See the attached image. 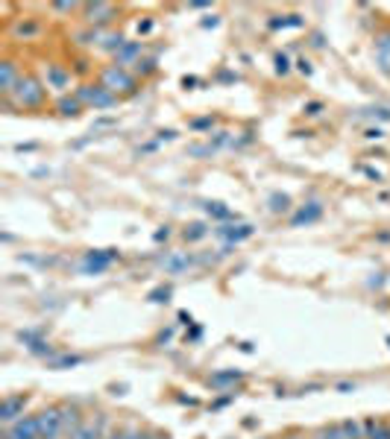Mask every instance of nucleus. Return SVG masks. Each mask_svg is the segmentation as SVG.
<instances>
[{
  "mask_svg": "<svg viewBox=\"0 0 390 439\" xmlns=\"http://www.w3.org/2000/svg\"><path fill=\"white\" fill-rule=\"evenodd\" d=\"M12 97H15V103L21 109H38L45 103V85H41L36 77H21Z\"/></svg>",
  "mask_w": 390,
  "mask_h": 439,
  "instance_id": "1",
  "label": "nucleus"
},
{
  "mask_svg": "<svg viewBox=\"0 0 390 439\" xmlns=\"http://www.w3.org/2000/svg\"><path fill=\"white\" fill-rule=\"evenodd\" d=\"M74 97L82 106H91V109H111L118 103V94H111L106 85H79Z\"/></svg>",
  "mask_w": 390,
  "mask_h": 439,
  "instance_id": "2",
  "label": "nucleus"
},
{
  "mask_svg": "<svg viewBox=\"0 0 390 439\" xmlns=\"http://www.w3.org/2000/svg\"><path fill=\"white\" fill-rule=\"evenodd\" d=\"M120 258L118 255V249H91V252H86L82 255V261H79V270L86 273V276H100V273H106L111 264H115Z\"/></svg>",
  "mask_w": 390,
  "mask_h": 439,
  "instance_id": "3",
  "label": "nucleus"
},
{
  "mask_svg": "<svg viewBox=\"0 0 390 439\" xmlns=\"http://www.w3.org/2000/svg\"><path fill=\"white\" fill-rule=\"evenodd\" d=\"M111 94H132L135 91V77L130 74L127 67H118V65H109L103 70V82Z\"/></svg>",
  "mask_w": 390,
  "mask_h": 439,
  "instance_id": "4",
  "label": "nucleus"
},
{
  "mask_svg": "<svg viewBox=\"0 0 390 439\" xmlns=\"http://www.w3.org/2000/svg\"><path fill=\"white\" fill-rule=\"evenodd\" d=\"M36 419H38V436H41V439H62V436H65V424H62L59 407L41 410Z\"/></svg>",
  "mask_w": 390,
  "mask_h": 439,
  "instance_id": "5",
  "label": "nucleus"
},
{
  "mask_svg": "<svg viewBox=\"0 0 390 439\" xmlns=\"http://www.w3.org/2000/svg\"><path fill=\"white\" fill-rule=\"evenodd\" d=\"M214 234L220 237V240H226V246H238V244H244V240H249L256 234V229L249 223H220L217 229H214Z\"/></svg>",
  "mask_w": 390,
  "mask_h": 439,
  "instance_id": "6",
  "label": "nucleus"
},
{
  "mask_svg": "<svg viewBox=\"0 0 390 439\" xmlns=\"http://www.w3.org/2000/svg\"><path fill=\"white\" fill-rule=\"evenodd\" d=\"M26 395L24 392H12L3 399V404H0V422L3 424H15L18 419H24V410H26Z\"/></svg>",
  "mask_w": 390,
  "mask_h": 439,
  "instance_id": "7",
  "label": "nucleus"
},
{
  "mask_svg": "<svg viewBox=\"0 0 390 439\" xmlns=\"http://www.w3.org/2000/svg\"><path fill=\"white\" fill-rule=\"evenodd\" d=\"M82 15H86V21L94 26V30H100L103 24H109L118 15V9L111 3H82Z\"/></svg>",
  "mask_w": 390,
  "mask_h": 439,
  "instance_id": "8",
  "label": "nucleus"
},
{
  "mask_svg": "<svg viewBox=\"0 0 390 439\" xmlns=\"http://www.w3.org/2000/svg\"><path fill=\"white\" fill-rule=\"evenodd\" d=\"M6 439H41L38 436V419L36 416H24L15 424H6Z\"/></svg>",
  "mask_w": 390,
  "mask_h": 439,
  "instance_id": "9",
  "label": "nucleus"
},
{
  "mask_svg": "<svg viewBox=\"0 0 390 439\" xmlns=\"http://www.w3.org/2000/svg\"><path fill=\"white\" fill-rule=\"evenodd\" d=\"M141 53H144V41H127V45L115 53V65L118 67H135L141 62Z\"/></svg>",
  "mask_w": 390,
  "mask_h": 439,
  "instance_id": "10",
  "label": "nucleus"
},
{
  "mask_svg": "<svg viewBox=\"0 0 390 439\" xmlns=\"http://www.w3.org/2000/svg\"><path fill=\"white\" fill-rule=\"evenodd\" d=\"M194 264V258L188 252H171V255H164V258H159V266L167 273V276H179V273H185L188 266Z\"/></svg>",
  "mask_w": 390,
  "mask_h": 439,
  "instance_id": "11",
  "label": "nucleus"
},
{
  "mask_svg": "<svg viewBox=\"0 0 390 439\" xmlns=\"http://www.w3.org/2000/svg\"><path fill=\"white\" fill-rule=\"evenodd\" d=\"M18 67L15 62H0V94L3 97H12V91H15V85H18Z\"/></svg>",
  "mask_w": 390,
  "mask_h": 439,
  "instance_id": "12",
  "label": "nucleus"
},
{
  "mask_svg": "<svg viewBox=\"0 0 390 439\" xmlns=\"http://www.w3.org/2000/svg\"><path fill=\"white\" fill-rule=\"evenodd\" d=\"M320 217H323V205H320V202H309V205H302L294 217H290V225H294V229H299V225L317 223Z\"/></svg>",
  "mask_w": 390,
  "mask_h": 439,
  "instance_id": "13",
  "label": "nucleus"
},
{
  "mask_svg": "<svg viewBox=\"0 0 390 439\" xmlns=\"http://www.w3.org/2000/svg\"><path fill=\"white\" fill-rule=\"evenodd\" d=\"M21 337V343H26V349H30L33 351V355H38V358H53V349H50V343H47V340H41L36 331H21L18 334Z\"/></svg>",
  "mask_w": 390,
  "mask_h": 439,
  "instance_id": "14",
  "label": "nucleus"
},
{
  "mask_svg": "<svg viewBox=\"0 0 390 439\" xmlns=\"http://www.w3.org/2000/svg\"><path fill=\"white\" fill-rule=\"evenodd\" d=\"M71 85V70H65L62 65H47V88L62 91Z\"/></svg>",
  "mask_w": 390,
  "mask_h": 439,
  "instance_id": "15",
  "label": "nucleus"
},
{
  "mask_svg": "<svg viewBox=\"0 0 390 439\" xmlns=\"http://www.w3.org/2000/svg\"><path fill=\"white\" fill-rule=\"evenodd\" d=\"M241 378H244V372H238V369H223V372H214L212 378H208V387H214V390H229V387L238 384Z\"/></svg>",
  "mask_w": 390,
  "mask_h": 439,
  "instance_id": "16",
  "label": "nucleus"
},
{
  "mask_svg": "<svg viewBox=\"0 0 390 439\" xmlns=\"http://www.w3.org/2000/svg\"><path fill=\"white\" fill-rule=\"evenodd\" d=\"M59 413H62V424H65V436H71L79 424H82V416H79V407L77 404H59Z\"/></svg>",
  "mask_w": 390,
  "mask_h": 439,
  "instance_id": "17",
  "label": "nucleus"
},
{
  "mask_svg": "<svg viewBox=\"0 0 390 439\" xmlns=\"http://www.w3.org/2000/svg\"><path fill=\"white\" fill-rule=\"evenodd\" d=\"M375 56H379V65L384 74H390V30L375 35Z\"/></svg>",
  "mask_w": 390,
  "mask_h": 439,
  "instance_id": "18",
  "label": "nucleus"
},
{
  "mask_svg": "<svg viewBox=\"0 0 390 439\" xmlns=\"http://www.w3.org/2000/svg\"><path fill=\"white\" fill-rule=\"evenodd\" d=\"M364 436L367 439H390V424L379 419H367L364 422Z\"/></svg>",
  "mask_w": 390,
  "mask_h": 439,
  "instance_id": "19",
  "label": "nucleus"
},
{
  "mask_svg": "<svg viewBox=\"0 0 390 439\" xmlns=\"http://www.w3.org/2000/svg\"><path fill=\"white\" fill-rule=\"evenodd\" d=\"M100 431H103V419L97 422V424H91V422H82L79 428L68 436V439H100Z\"/></svg>",
  "mask_w": 390,
  "mask_h": 439,
  "instance_id": "20",
  "label": "nucleus"
},
{
  "mask_svg": "<svg viewBox=\"0 0 390 439\" xmlns=\"http://www.w3.org/2000/svg\"><path fill=\"white\" fill-rule=\"evenodd\" d=\"M203 208H205V214H208V217H214V220H223V223L238 220V217H235V211H232V208H226L223 202H205Z\"/></svg>",
  "mask_w": 390,
  "mask_h": 439,
  "instance_id": "21",
  "label": "nucleus"
},
{
  "mask_svg": "<svg viewBox=\"0 0 390 439\" xmlns=\"http://www.w3.org/2000/svg\"><path fill=\"white\" fill-rule=\"evenodd\" d=\"M56 109H59V115H65V118H77L82 111V103L77 100V97H59Z\"/></svg>",
  "mask_w": 390,
  "mask_h": 439,
  "instance_id": "22",
  "label": "nucleus"
},
{
  "mask_svg": "<svg viewBox=\"0 0 390 439\" xmlns=\"http://www.w3.org/2000/svg\"><path fill=\"white\" fill-rule=\"evenodd\" d=\"M79 363H82L79 355H53V358L47 360L50 369H71V366H79Z\"/></svg>",
  "mask_w": 390,
  "mask_h": 439,
  "instance_id": "23",
  "label": "nucleus"
},
{
  "mask_svg": "<svg viewBox=\"0 0 390 439\" xmlns=\"http://www.w3.org/2000/svg\"><path fill=\"white\" fill-rule=\"evenodd\" d=\"M341 431H343V439H367V436H364V428H361L355 419H343V422H341Z\"/></svg>",
  "mask_w": 390,
  "mask_h": 439,
  "instance_id": "24",
  "label": "nucleus"
},
{
  "mask_svg": "<svg viewBox=\"0 0 390 439\" xmlns=\"http://www.w3.org/2000/svg\"><path fill=\"white\" fill-rule=\"evenodd\" d=\"M41 33V26L36 24V21H21V24H15V35L18 38H36Z\"/></svg>",
  "mask_w": 390,
  "mask_h": 439,
  "instance_id": "25",
  "label": "nucleus"
},
{
  "mask_svg": "<svg viewBox=\"0 0 390 439\" xmlns=\"http://www.w3.org/2000/svg\"><path fill=\"white\" fill-rule=\"evenodd\" d=\"M205 234H208V225H205V223H191L188 229L182 232V237L191 240V244H194V240H203Z\"/></svg>",
  "mask_w": 390,
  "mask_h": 439,
  "instance_id": "26",
  "label": "nucleus"
},
{
  "mask_svg": "<svg viewBox=\"0 0 390 439\" xmlns=\"http://www.w3.org/2000/svg\"><path fill=\"white\" fill-rule=\"evenodd\" d=\"M314 439H343V431H341V422L338 424H326L314 433Z\"/></svg>",
  "mask_w": 390,
  "mask_h": 439,
  "instance_id": "27",
  "label": "nucleus"
},
{
  "mask_svg": "<svg viewBox=\"0 0 390 439\" xmlns=\"http://www.w3.org/2000/svg\"><path fill=\"white\" fill-rule=\"evenodd\" d=\"M285 26H302L299 15H288V18H270V30H285Z\"/></svg>",
  "mask_w": 390,
  "mask_h": 439,
  "instance_id": "28",
  "label": "nucleus"
},
{
  "mask_svg": "<svg viewBox=\"0 0 390 439\" xmlns=\"http://www.w3.org/2000/svg\"><path fill=\"white\" fill-rule=\"evenodd\" d=\"M288 208H290V200L285 193H273L270 196V211H273V214H282V211H288Z\"/></svg>",
  "mask_w": 390,
  "mask_h": 439,
  "instance_id": "29",
  "label": "nucleus"
},
{
  "mask_svg": "<svg viewBox=\"0 0 390 439\" xmlns=\"http://www.w3.org/2000/svg\"><path fill=\"white\" fill-rule=\"evenodd\" d=\"M156 67H159V65H156V59H141V62H138L132 70H135L138 77H150V74H156Z\"/></svg>",
  "mask_w": 390,
  "mask_h": 439,
  "instance_id": "30",
  "label": "nucleus"
},
{
  "mask_svg": "<svg viewBox=\"0 0 390 439\" xmlns=\"http://www.w3.org/2000/svg\"><path fill=\"white\" fill-rule=\"evenodd\" d=\"M167 299H171V287H159V290H153L150 293V302H167Z\"/></svg>",
  "mask_w": 390,
  "mask_h": 439,
  "instance_id": "31",
  "label": "nucleus"
},
{
  "mask_svg": "<svg viewBox=\"0 0 390 439\" xmlns=\"http://www.w3.org/2000/svg\"><path fill=\"white\" fill-rule=\"evenodd\" d=\"M288 70H290L288 56H285V53H279V56H276V74H288Z\"/></svg>",
  "mask_w": 390,
  "mask_h": 439,
  "instance_id": "32",
  "label": "nucleus"
},
{
  "mask_svg": "<svg viewBox=\"0 0 390 439\" xmlns=\"http://www.w3.org/2000/svg\"><path fill=\"white\" fill-rule=\"evenodd\" d=\"M297 70H299V74H305V77H311V62L302 56V59H297Z\"/></svg>",
  "mask_w": 390,
  "mask_h": 439,
  "instance_id": "33",
  "label": "nucleus"
},
{
  "mask_svg": "<svg viewBox=\"0 0 390 439\" xmlns=\"http://www.w3.org/2000/svg\"><path fill=\"white\" fill-rule=\"evenodd\" d=\"M127 439H156L150 431H127Z\"/></svg>",
  "mask_w": 390,
  "mask_h": 439,
  "instance_id": "34",
  "label": "nucleus"
},
{
  "mask_svg": "<svg viewBox=\"0 0 390 439\" xmlns=\"http://www.w3.org/2000/svg\"><path fill=\"white\" fill-rule=\"evenodd\" d=\"M320 111H323V103H309V106H305V115H309V118H317Z\"/></svg>",
  "mask_w": 390,
  "mask_h": 439,
  "instance_id": "35",
  "label": "nucleus"
},
{
  "mask_svg": "<svg viewBox=\"0 0 390 439\" xmlns=\"http://www.w3.org/2000/svg\"><path fill=\"white\" fill-rule=\"evenodd\" d=\"M208 126H214V118H203V120H194V129H208Z\"/></svg>",
  "mask_w": 390,
  "mask_h": 439,
  "instance_id": "36",
  "label": "nucleus"
},
{
  "mask_svg": "<svg viewBox=\"0 0 390 439\" xmlns=\"http://www.w3.org/2000/svg\"><path fill=\"white\" fill-rule=\"evenodd\" d=\"M53 9H56V12H74L77 3H53Z\"/></svg>",
  "mask_w": 390,
  "mask_h": 439,
  "instance_id": "37",
  "label": "nucleus"
},
{
  "mask_svg": "<svg viewBox=\"0 0 390 439\" xmlns=\"http://www.w3.org/2000/svg\"><path fill=\"white\" fill-rule=\"evenodd\" d=\"M367 138H370V141H379V138H384V132L379 129V126H375V129H367Z\"/></svg>",
  "mask_w": 390,
  "mask_h": 439,
  "instance_id": "38",
  "label": "nucleus"
},
{
  "mask_svg": "<svg viewBox=\"0 0 390 439\" xmlns=\"http://www.w3.org/2000/svg\"><path fill=\"white\" fill-rule=\"evenodd\" d=\"M361 170H364V173H367L370 179H375V182H379V179H382V173H379V170H373V167H361Z\"/></svg>",
  "mask_w": 390,
  "mask_h": 439,
  "instance_id": "39",
  "label": "nucleus"
},
{
  "mask_svg": "<svg viewBox=\"0 0 390 439\" xmlns=\"http://www.w3.org/2000/svg\"><path fill=\"white\" fill-rule=\"evenodd\" d=\"M338 390H341V392H350V390L355 392V384H350V381H343V384H338Z\"/></svg>",
  "mask_w": 390,
  "mask_h": 439,
  "instance_id": "40",
  "label": "nucleus"
},
{
  "mask_svg": "<svg viewBox=\"0 0 390 439\" xmlns=\"http://www.w3.org/2000/svg\"><path fill=\"white\" fill-rule=\"evenodd\" d=\"M106 439H127V431H111Z\"/></svg>",
  "mask_w": 390,
  "mask_h": 439,
  "instance_id": "41",
  "label": "nucleus"
},
{
  "mask_svg": "<svg viewBox=\"0 0 390 439\" xmlns=\"http://www.w3.org/2000/svg\"><path fill=\"white\" fill-rule=\"evenodd\" d=\"M153 30V24L150 21H144V24H138V33H150Z\"/></svg>",
  "mask_w": 390,
  "mask_h": 439,
  "instance_id": "42",
  "label": "nucleus"
},
{
  "mask_svg": "<svg viewBox=\"0 0 390 439\" xmlns=\"http://www.w3.org/2000/svg\"><path fill=\"white\" fill-rule=\"evenodd\" d=\"M217 24H220L217 18H205V21H203V26H205V30H208V26H217Z\"/></svg>",
  "mask_w": 390,
  "mask_h": 439,
  "instance_id": "43",
  "label": "nucleus"
},
{
  "mask_svg": "<svg viewBox=\"0 0 390 439\" xmlns=\"http://www.w3.org/2000/svg\"><path fill=\"white\" fill-rule=\"evenodd\" d=\"M167 234H171V232H167V225H164L162 232H156V240H167Z\"/></svg>",
  "mask_w": 390,
  "mask_h": 439,
  "instance_id": "44",
  "label": "nucleus"
},
{
  "mask_svg": "<svg viewBox=\"0 0 390 439\" xmlns=\"http://www.w3.org/2000/svg\"><path fill=\"white\" fill-rule=\"evenodd\" d=\"M288 439H302V436H297V433H294V436H288Z\"/></svg>",
  "mask_w": 390,
  "mask_h": 439,
  "instance_id": "45",
  "label": "nucleus"
},
{
  "mask_svg": "<svg viewBox=\"0 0 390 439\" xmlns=\"http://www.w3.org/2000/svg\"><path fill=\"white\" fill-rule=\"evenodd\" d=\"M156 439H167V436H156Z\"/></svg>",
  "mask_w": 390,
  "mask_h": 439,
  "instance_id": "46",
  "label": "nucleus"
},
{
  "mask_svg": "<svg viewBox=\"0 0 390 439\" xmlns=\"http://www.w3.org/2000/svg\"><path fill=\"white\" fill-rule=\"evenodd\" d=\"M387 346H390V337H387Z\"/></svg>",
  "mask_w": 390,
  "mask_h": 439,
  "instance_id": "47",
  "label": "nucleus"
}]
</instances>
